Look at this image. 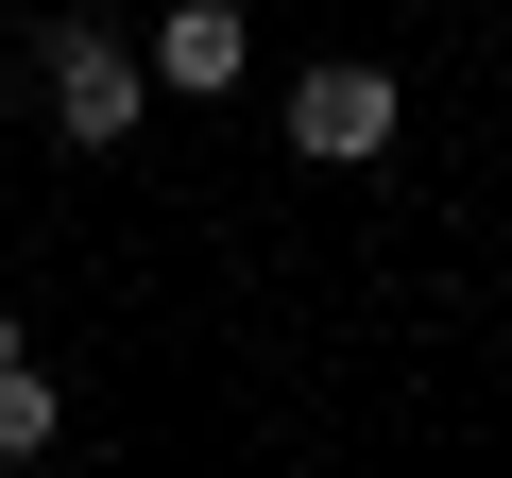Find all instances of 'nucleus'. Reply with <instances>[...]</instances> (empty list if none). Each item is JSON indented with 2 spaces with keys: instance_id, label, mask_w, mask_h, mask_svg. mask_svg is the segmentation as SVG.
<instances>
[{
  "instance_id": "39448f33",
  "label": "nucleus",
  "mask_w": 512,
  "mask_h": 478,
  "mask_svg": "<svg viewBox=\"0 0 512 478\" xmlns=\"http://www.w3.org/2000/svg\"><path fill=\"white\" fill-rule=\"evenodd\" d=\"M0 359H18V325H0Z\"/></svg>"
},
{
  "instance_id": "f03ea898",
  "label": "nucleus",
  "mask_w": 512,
  "mask_h": 478,
  "mask_svg": "<svg viewBox=\"0 0 512 478\" xmlns=\"http://www.w3.org/2000/svg\"><path fill=\"white\" fill-rule=\"evenodd\" d=\"M393 120H410V86H393V69H359V52H325V69L291 86V154H325V171L393 154Z\"/></svg>"
},
{
  "instance_id": "20e7f679",
  "label": "nucleus",
  "mask_w": 512,
  "mask_h": 478,
  "mask_svg": "<svg viewBox=\"0 0 512 478\" xmlns=\"http://www.w3.org/2000/svg\"><path fill=\"white\" fill-rule=\"evenodd\" d=\"M52 427H69V410H52V376H35V359H0V461H35Z\"/></svg>"
},
{
  "instance_id": "f257e3e1",
  "label": "nucleus",
  "mask_w": 512,
  "mask_h": 478,
  "mask_svg": "<svg viewBox=\"0 0 512 478\" xmlns=\"http://www.w3.org/2000/svg\"><path fill=\"white\" fill-rule=\"evenodd\" d=\"M137 103H154V86H137V52H120L103 18H52V137H69V154H120Z\"/></svg>"
},
{
  "instance_id": "7ed1b4c3",
  "label": "nucleus",
  "mask_w": 512,
  "mask_h": 478,
  "mask_svg": "<svg viewBox=\"0 0 512 478\" xmlns=\"http://www.w3.org/2000/svg\"><path fill=\"white\" fill-rule=\"evenodd\" d=\"M256 69V35H239V0H171V18H154V86L171 103H222Z\"/></svg>"
}]
</instances>
